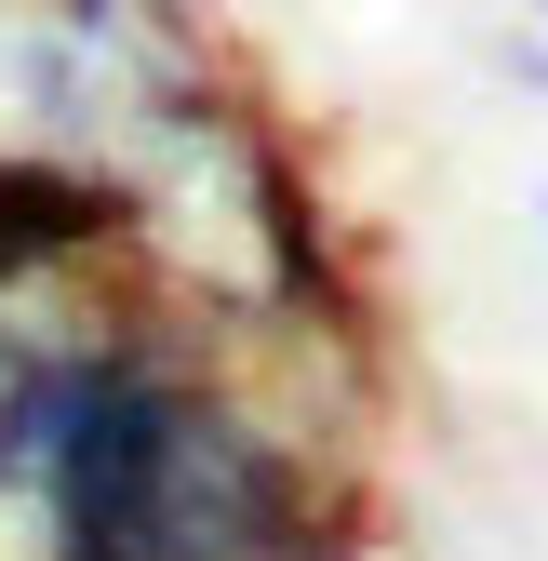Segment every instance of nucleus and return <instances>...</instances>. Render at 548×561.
Wrapping results in <instances>:
<instances>
[{"instance_id": "nucleus-2", "label": "nucleus", "mask_w": 548, "mask_h": 561, "mask_svg": "<svg viewBox=\"0 0 548 561\" xmlns=\"http://www.w3.org/2000/svg\"><path fill=\"white\" fill-rule=\"evenodd\" d=\"M535 228H548V187H535Z\"/></svg>"}, {"instance_id": "nucleus-3", "label": "nucleus", "mask_w": 548, "mask_h": 561, "mask_svg": "<svg viewBox=\"0 0 548 561\" xmlns=\"http://www.w3.org/2000/svg\"><path fill=\"white\" fill-rule=\"evenodd\" d=\"M535 27H548V0H535Z\"/></svg>"}, {"instance_id": "nucleus-4", "label": "nucleus", "mask_w": 548, "mask_h": 561, "mask_svg": "<svg viewBox=\"0 0 548 561\" xmlns=\"http://www.w3.org/2000/svg\"><path fill=\"white\" fill-rule=\"evenodd\" d=\"M522 14H535V0H522Z\"/></svg>"}, {"instance_id": "nucleus-1", "label": "nucleus", "mask_w": 548, "mask_h": 561, "mask_svg": "<svg viewBox=\"0 0 548 561\" xmlns=\"http://www.w3.org/2000/svg\"><path fill=\"white\" fill-rule=\"evenodd\" d=\"M121 187V254L161 308L215 321V334H267V321H375L362 267L334 241V201L295 148V121L267 107L241 67L201 81L187 107H161L134 148L107 161Z\"/></svg>"}]
</instances>
